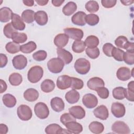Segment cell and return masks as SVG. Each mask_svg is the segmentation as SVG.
Returning a JSON list of instances; mask_svg holds the SVG:
<instances>
[{
  "mask_svg": "<svg viewBox=\"0 0 134 134\" xmlns=\"http://www.w3.org/2000/svg\"><path fill=\"white\" fill-rule=\"evenodd\" d=\"M43 74V70L42 67L39 65H35L32 66L28 71L27 78L30 82L36 83L41 80Z\"/></svg>",
  "mask_w": 134,
  "mask_h": 134,
  "instance_id": "1",
  "label": "cell"
},
{
  "mask_svg": "<svg viewBox=\"0 0 134 134\" xmlns=\"http://www.w3.org/2000/svg\"><path fill=\"white\" fill-rule=\"evenodd\" d=\"M74 67L75 71L78 73L84 75L89 72L91 69V64L88 60L85 58H81L75 61Z\"/></svg>",
  "mask_w": 134,
  "mask_h": 134,
  "instance_id": "2",
  "label": "cell"
},
{
  "mask_svg": "<svg viewBox=\"0 0 134 134\" xmlns=\"http://www.w3.org/2000/svg\"><path fill=\"white\" fill-rule=\"evenodd\" d=\"M64 63L59 58H54L49 60L47 63L48 70L53 73H60L63 68Z\"/></svg>",
  "mask_w": 134,
  "mask_h": 134,
  "instance_id": "3",
  "label": "cell"
},
{
  "mask_svg": "<svg viewBox=\"0 0 134 134\" xmlns=\"http://www.w3.org/2000/svg\"><path fill=\"white\" fill-rule=\"evenodd\" d=\"M36 115L40 119L47 118L49 115V110L47 105L43 102L37 103L34 107Z\"/></svg>",
  "mask_w": 134,
  "mask_h": 134,
  "instance_id": "4",
  "label": "cell"
},
{
  "mask_svg": "<svg viewBox=\"0 0 134 134\" xmlns=\"http://www.w3.org/2000/svg\"><path fill=\"white\" fill-rule=\"evenodd\" d=\"M115 44L118 48L126 49L127 51H134L133 43L128 41L125 36H118L115 40Z\"/></svg>",
  "mask_w": 134,
  "mask_h": 134,
  "instance_id": "5",
  "label": "cell"
},
{
  "mask_svg": "<svg viewBox=\"0 0 134 134\" xmlns=\"http://www.w3.org/2000/svg\"><path fill=\"white\" fill-rule=\"evenodd\" d=\"M17 115L20 120L27 121L32 117V110L28 106L21 105L17 108Z\"/></svg>",
  "mask_w": 134,
  "mask_h": 134,
  "instance_id": "6",
  "label": "cell"
},
{
  "mask_svg": "<svg viewBox=\"0 0 134 134\" xmlns=\"http://www.w3.org/2000/svg\"><path fill=\"white\" fill-rule=\"evenodd\" d=\"M64 31L69 38L74 40H81L84 36L83 31L79 28L68 27L64 29Z\"/></svg>",
  "mask_w": 134,
  "mask_h": 134,
  "instance_id": "7",
  "label": "cell"
},
{
  "mask_svg": "<svg viewBox=\"0 0 134 134\" xmlns=\"http://www.w3.org/2000/svg\"><path fill=\"white\" fill-rule=\"evenodd\" d=\"M111 130L115 133L120 134H128L130 132L128 126L122 121H115L112 125Z\"/></svg>",
  "mask_w": 134,
  "mask_h": 134,
  "instance_id": "8",
  "label": "cell"
},
{
  "mask_svg": "<svg viewBox=\"0 0 134 134\" xmlns=\"http://www.w3.org/2000/svg\"><path fill=\"white\" fill-rule=\"evenodd\" d=\"M83 105L87 108L91 109L95 107L98 104V99L96 96L91 93L84 95L82 98Z\"/></svg>",
  "mask_w": 134,
  "mask_h": 134,
  "instance_id": "9",
  "label": "cell"
},
{
  "mask_svg": "<svg viewBox=\"0 0 134 134\" xmlns=\"http://www.w3.org/2000/svg\"><path fill=\"white\" fill-rule=\"evenodd\" d=\"M72 78L67 75H63L59 76L57 80V86L60 90H64L71 87Z\"/></svg>",
  "mask_w": 134,
  "mask_h": 134,
  "instance_id": "10",
  "label": "cell"
},
{
  "mask_svg": "<svg viewBox=\"0 0 134 134\" xmlns=\"http://www.w3.org/2000/svg\"><path fill=\"white\" fill-rule=\"evenodd\" d=\"M111 111L116 118H121L125 116L126 109L125 106L119 102L113 103L111 106Z\"/></svg>",
  "mask_w": 134,
  "mask_h": 134,
  "instance_id": "11",
  "label": "cell"
},
{
  "mask_svg": "<svg viewBox=\"0 0 134 134\" xmlns=\"http://www.w3.org/2000/svg\"><path fill=\"white\" fill-rule=\"evenodd\" d=\"M12 63L15 69L19 70H23L27 65V59L23 55H17L13 58Z\"/></svg>",
  "mask_w": 134,
  "mask_h": 134,
  "instance_id": "12",
  "label": "cell"
},
{
  "mask_svg": "<svg viewBox=\"0 0 134 134\" xmlns=\"http://www.w3.org/2000/svg\"><path fill=\"white\" fill-rule=\"evenodd\" d=\"M57 53L58 57L60 58L65 64H70L73 60L72 54L68 51L63 48L57 49Z\"/></svg>",
  "mask_w": 134,
  "mask_h": 134,
  "instance_id": "13",
  "label": "cell"
},
{
  "mask_svg": "<svg viewBox=\"0 0 134 134\" xmlns=\"http://www.w3.org/2000/svg\"><path fill=\"white\" fill-rule=\"evenodd\" d=\"M94 116L101 120H106L109 116V113L107 108L103 105L98 106L93 111Z\"/></svg>",
  "mask_w": 134,
  "mask_h": 134,
  "instance_id": "14",
  "label": "cell"
},
{
  "mask_svg": "<svg viewBox=\"0 0 134 134\" xmlns=\"http://www.w3.org/2000/svg\"><path fill=\"white\" fill-rule=\"evenodd\" d=\"M104 81L99 77H92L87 82V87L90 90L93 91H96L99 87L104 86Z\"/></svg>",
  "mask_w": 134,
  "mask_h": 134,
  "instance_id": "15",
  "label": "cell"
},
{
  "mask_svg": "<svg viewBox=\"0 0 134 134\" xmlns=\"http://www.w3.org/2000/svg\"><path fill=\"white\" fill-rule=\"evenodd\" d=\"M86 14L82 11H79L73 15L71 18L72 23L75 25L83 26L86 24L85 17Z\"/></svg>",
  "mask_w": 134,
  "mask_h": 134,
  "instance_id": "16",
  "label": "cell"
},
{
  "mask_svg": "<svg viewBox=\"0 0 134 134\" xmlns=\"http://www.w3.org/2000/svg\"><path fill=\"white\" fill-rule=\"evenodd\" d=\"M69 111L75 118L82 119L85 116V110L81 106H74L69 109Z\"/></svg>",
  "mask_w": 134,
  "mask_h": 134,
  "instance_id": "17",
  "label": "cell"
},
{
  "mask_svg": "<svg viewBox=\"0 0 134 134\" xmlns=\"http://www.w3.org/2000/svg\"><path fill=\"white\" fill-rule=\"evenodd\" d=\"M11 20V23L15 29L18 30H24L25 29L26 25L23 19L19 15L13 13Z\"/></svg>",
  "mask_w": 134,
  "mask_h": 134,
  "instance_id": "18",
  "label": "cell"
},
{
  "mask_svg": "<svg viewBox=\"0 0 134 134\" xmlns=\"http://www.w3.org/2000/svg\"><path fill=\"white\" fill-rule=\"evenodd\" d=\"M50 105L52 109L56 112H61L64 109L65 104L60 97H55L51 99L50 102Z\"/></svg>",
  "mask_w": 134,
  "mask_h": 134,
  "instance_id": "19",
  "label": "cell"
},
{
  "mask_svg": "<svg viewBox=\"0 0 134 134\" xmlns=\"http://www.w3.org/2000/svg\"><path fill=\"white\" fill-rule=\"evenodd\" d=\"M131 71L127 67L119 68L116 72L117 77L120 81H126L128 80L131 77Z\"/></svg>",
  "mask_w": 134,
  "mask_h": 134,
  "instance_id": "20",
  "label": "cell"
},
{
  "mask_svg": "<svg viewBox=\"0 0 134 134\" xmlns=\"http://www.w3.org/2000/svg\"><path fill=\"white\" fill-rule=\"evenodd\" d=\"M69 37L65 34H59L54 39V44L59 48H63L68 43Z\"/></svg>",
  "mask_w": 134,
  "mask_h": 134,
  "instance_id": "21",
  "label": "cell"
},
{
  "mask_svg": "<svg viewBox=\"0 0 134 134\" xmlns=\"http://www.w3.org/2000/svg\"><path fill=\"white\" fill-rule=\"evenodd\" d=\"M65 126L71 133L77 134L81 133L83 131V127L82 125L77 122L76 121H72L67 122Z\"/></svg>",
  "mask_w": 134,
  "mask_h": 134,
  "instance_id": "22",
  "label": "cell"
},
{
  "mask_svg": "<svg viewBox=\"0 0 134 134\" xmlns=\"http://www.w3.org/2000/svg\"><path fill=\"white\" fill-rule=\"evenodd\" d=\"M24 97L28 102L36 101L39 97V92L36 89L29 88L24 93Z\"/></svg>",
  "mask_w": 134,
  "mask_h": 134,
  "instance_id": "23",
  "label": "cell"
},
{
  "mask_svg": "<svg viewBox=\"0 0 134 134\" xmlns=\"http://www.w3.org/2000/svg\"><path fill=\"white\" fill-rule=\"evenodd\" d=\"M35 20L39 25L44 26L47 24L48 20L47 14L43 10H38L35 13Z\"/></svg>",
  "mask_w": 134,
  "mask_h": 134,
  "instance_id": "24",
  "label": "cell"
},
{
  "mask_svg": "<svg viewBox=\"0 0 134 134\" xmlns=\"http://www.w3.org/2000/svg\"><path fill=\"white\" fill-rule=\"evenodd\" d=\"M80 96L79 93L76 91V90L73 89L68 91L65 95V98L66 100L70 104H73L77 103Z\"/></svg>",
  "mask_w": 134,
  "mask_h": 134,
  "instance_id": "25",
  "label": "cell"
},
{
  "mask_svg": "<svg viewBox=\"0 0 134 134\" xmlns=\"http://www.w3.org/2000/svg\"><path fill=\"white\" fill-rule=\"evenodd\" d=\"M13 13L8 7H4L0 9V21L2 23H6L12 19Z\"/></svg>",
  "mask_w": 134,
  "mask_h": 134,
  "instance_id": "26",
  "label": "cell"
},
{
  "mask_svg": "<svg viewBox=\"0 0 134 134\" xmlns=\"http://www.w3.org/2000/svg\"><path fill=\"white\" fill-rule=\"evenodd\" d=\"M3 103L5 106L8 108L14 107L16 104V99L14 96L10 94H5L2 97Z\"/></svg>",
  "mask_w": 134,
  "mask_h": 134,
  "instance_id": "27",
  "label": "cell"
},
{
  "mask_svg": "<svg viewBox=\"0 0 134 134\" xmlns=\"http://www.w3.org/2000/svg\"><path fill=\"white\" fill-rule=\"evenodd\" d=\"M41 90L44 93H50L53 91L55 88L54 82L50 79H46L42 82L40 85Z\"/></svg>",
  "mask_w": 134,
  "mask_h": 134,
  "instance_id": "28",
  "label": "cell"
},
{
  "mask_svg": "<svg viewBox=\"0 0 134 134\" xmlns=\"http://www.w3.org/2000/svg\"><path fill=\"white\" fill-rule=\"evenodd\" d=\"M90 130L94 133H102L104 130V126L103 124L100 122L94 121L91 122L88 126Z\"/></svg>",
  "mask_w": 134,
  "mask_h": 134,
  "instance_id": "29",
  "label": "cell"
},
{
  "mask_svg": "<svg viewBox=\"0 0 134 134\" xmlns=\"http://www.w3.org/2000/svg\"><path fill=\"white\" fill-rule=\"evenodd\" d=\"M35 12L31 9L24 10L21 14V18L23 21L27 24H31L35 20Z\"/></svg>",
  "mask_w": 134,
  "mask_h": 134,
  "instance_id": "30",
  "label": "cell"
},
{
  "mask_svg": "<svg viewBox=\"0 0 134 134\" xmlns=\"http://www.w3.org/2000/svg\"><path fill=\"white\" fill-rule=\"evenodd\" d=\"M63 128L57 124H51L45 128V132L47 134L62 133Z\"/></svg>",
  "mask_w": 134,
  "mask_h": 134,
  "instance_id": "31",
  "label": "cell"
},
{
  "mask_svg": "<svg viewBox=\"0 0 134 134\" xmlns=\"http://www.w3.org/2000/svg\"><path fill=\"white\" fill-rule=\"evenodd\" d=\"M126 88L119 86L114 88L113 90V96L114 98L118 100H121L126 97Z\"/></svg>",
  "mask_w": 134,
  "mask_h": 134,
  "instance_id": "32",
  "label": "cell"
},
{
  "mask_svg": "<svg viewBox=\"0 0 134 134\" xmlns=\"http://www.w3.org/2000/svg\"><path fill=\"white\" fill-rule=\"evenodd\" d=\"M77 9V5L74 2H68L62 8L63 13L66 16H70Z\"/></svg>",
  "mask_w": 134,
  "mask_h": 134,
  "instance_id": "33",
  "label": "cell"
},
{
  "mask_svg": "<svg viewBox=\"0 0 134 134\" xmlns=\"http://www.w3.org/2000/svg\"><path fill=\"white\" fill-rule=\"evenodd\" d=\"M85 46L87 48H93L97 47L99 44V39L98 38L94 35H90L86 38L84 41Z\"/></svg>",
  "mask_w": 134,
  "mask_h": 134,
  "instance_id": "34",
  "label": "cell"
},
{
  "mask_svg": "<svg viewBox=\"0 0 134 134\" xmlns=\"http://www.w3.org/2000/svg\"><path fill=\"white\" fill-rule=\"evenodd\" d=\"M85 44L84 41L75 40L72 46V49L73 52L80 53L83 52L85 49Z\"/></svg>",
  "mask_w": 134,
  "mask_h": 134,
  "instance_id": "35",
  "label": "cell"
},
{
  "mask_svg": "<svg viewBox=\"0 0 134 134\" xmlns=\"http://www.w3.org/2000/svg\"><path fill=\"white\" fill-rule=\"evenodd\" d=\"M37 48L36 43L32 41H30L27 43L23 44L20 46V51L24 53H30L35 50Z\"/></svg>",
  "mask_w": 134,
  "mask_h": 134,
  "instance_id": "36",
  "label": "cell"
},
{
  "mask_svg": "<svg viewBox=\"0 0 134 134\" xmlns=\"http://www.w3.org/2000/svg\"><path fill=\"white\" fill-rule=\"evenodd\" d=\"M23 81V77L18 73H13L9 76V82L12 85L18 86Z\"/></svg>",
  "mask_w": 134,
  "mask_h": 134,
  "instance_id": "37",
  "label": "cell"
},
{
  "mask_svg": "<svg viewBox=\"0 0 134 134\" xmlns=\"http://www.w3.org/2000/svg\"><path fill=\"white\" fill-rule=\"evenodd\" d=\"M20 46L18 43L14 42H9L6 44L5 49L8 53L14 54L20 51Z\"/></svg>",
  "mask_w": 134,
  "mask_h": 134,
  "instance_id": "38",
  "label": "cell"
},
{
  "mask_svg": "<svg viewBox=\"0 0 134 134\" xmlns=\"http://www.w3.org/2000/svg\"><path fill=\"white\" fill-rule=\"evenodd\" d=\"M12 39L13 42L18 44L24 43L27 40V36L25 33H20L16 31L13 34Z\"/></svg>",
  "mask_w": 134,
  "mask_h": 134,
  "instance_id": "39",
  "label": "cell"
},
{
  "mask_svg": "<svg viewBox=\"0 0 134 134\" xmlns=\"http://www.w3.org/2000/svg\"><path fill=\"white\" fill-rule=\"evenodd\" d=\"M85 7L87 11L93 14V13L96 12L98 10L99 5L95 1H89L85 4Z\"/></svg>",
  "mask_w": 134,
  "mask_h": 134,
  "instance_id": "40",
  "label": "cell"
},
{
  "mask_svg": "<svg viewBox=\"0 0 134 134\" xmlns=\"http://www.w3.org/2000/svg\"><path fill=\"white\" fill-rule=\"evenodd\" d=\"M99 20V18L98 15L94 14H90L86 15L85 17V21L90 26L96 25Z\"/></svg>",
  "mask_w": 134,
  "mask_h": 134,
  "instance_id": "41",
  "label": "cell"
},
{
  "mask_svg": "<svg viewBox=\"0 0 134 134\" xmlns=\"http://www.w3.org/2000/svg\"><path fill=\"white\" fill-rule=\"evenodd\" d=\"M17 31V30L14 28L11 23L7 24L4 27L3 32L4 35L9 39H12L13 34Z\"/></svg>",
  "mask_w": 134,
  "mask_h": 134,
  "instance_id": "42",
  "label": "cell"
},
{
  "mask_svg": "<svg viewBox=\"0 0 134 134\" xmlns=\"http://www.w3.org/2000/svg\"><path fill=\"white\" fill-rule=\"evenodd\" d=\"M124 53L125 52L124 50L114 47L111 52V57H113L116 61H122L124 60Z\"/></svg>",
  "mask_w": 134,
  "mask_h": 134,
  "instance_id": "43",
  "label": "cell"
},
{
  "mask_svg": "<svg viewBox=\"0 0 134 134\" xmlns=\"http://www.w3.org/2000/svg\"><path fill=\"white\" fill-rule=\"evenodd\" d=\"M85 52L87 55L92 59H95L99 55V50L97 47L91 48H87L85 50Z\"/></svg>",
  "mask_w": 134,
  "mask_h": 134,
  "instance_id": "44",
  "label": "cell"
},
{
  "mask_svg": "<svg viewBox=\"0 0 134 134\" xmlns=\"http://www.w3.org/2000/svg\"><path fill=\"white\" fill-rule=\"evenodd\" d=\"M123 61L128 65L134 64V51H127L125 52Z\"/></svg>",
  "mask_w": 134,
  "mask_h": 134,
  "instance_id": "45",
  "label": "cell"
},
{
  "mask_svg": "<svg viewBox=\"0 0 134 134\" xmlns=\"http://www.w3.org/2000/svg\"><path fill=\"white\" fill-rule=\"evenodd\" d=\"M47 57V53L44 50H39L35 52L32 54V58L37 61H42L44 60Z\"/></svg>",
  "mask_w": 134,
  "mask_h": 134,
  "instance_id": "46",
  "label": "cell"
},
{
  "mask_svg": "<svg viewBox=\"0 0 134 134\" xmlns=\"http://www.w3.org/2000/svg\"><path fill=\"white\" fill-rule=\"evenodd\" d=\"M72 78V84L71 88L74 90H81L83 87L84 83L83 81L77 77H71Z\"/></svg>",
  "mask_w": 134,
  "mask_h": 134,
  "instance_id": "47",
  "label": "cell"
},
{
  "mask_svg": "<svg viewBox=\"0 0 134 134\" xmlns=\"http://www.w3.org/2000/svg\"><path fill=\"white\" fill-rule=\"evenodd\" d=\"M72 121H76V118H75L70 113H65L62 114L60 117V121L64 126L67 122H69Z\"/></svg>",
  "mask_w": 134,
  "mask_h": 134,
  "instance_id": "48",
  "label": "cell"
},
{
  "mask_svg": "<svg viewBox=\"0 0 134 134\" xmlns=\"http://www.w3.org/2000/svg\"><path fill=\"white\" fill-rule=\"evenodd\" d=\"M96 91L97 92L98 95L102 99H106L109 96V91L106 87L104 86L99 87L96 90Z\"/></svg>",
  "mask_w": 134,
  "mask_h": 134,
  "instance_id": "49",
  "label": "cell"
},
{
  "mask_svg": "<svg viewBox=\"0 0 134 134\" xmlns=\"http://www.w3.org/2000/svg\"><path fill=\"white\" fill-rule=\"evenodd\" d=\"M115 47L110 43H106L103 46V51L107 57H111V52Z\"/></svg>",
  "mask_w": 134,
  "mask_h": 134,
  "instance_id": "50",
  "label": "cell"
},
{
  "mask_svg": "<svg viewBox=\"0 0 134 134\" xmlns=\"http://www.w3.org/2000/svg\"><path fill=\"white\" fill-rule=\"evenodd\" d=\"M116 0H102L101 3L103 7L107 8L113 7L116 4Z\"/></svg>",
  "mask_w": 134,
  "mask_h": 134,
  "instance_id": "51",
  "label": "cell"
},
{
  "mask_svg": "<svg viewBox=\"0 0 134 134\" xmlns=\"http://www.w3.org/2000/svg\"><path fill=\"white\" fill-rule=\"evenodd\" d=\"M127 100L130 102H133L134 101V91L130 90L129 89L126 90V97Z\"/></svg>",
  "mask_w": 134,
  "mask_h": 134,
  "instance_id": "52",
  "label": "cell"
},
{
  "mask_svg": "<svg viewBox=\"0 0 134 134\" xmlns=\"http://www.w3.org/2000/svg\"><path fill=\"white\" fill-rule=\"evenodd\" d=\"M0 58H1V68H4L5 67L8 62V59L7 56L1 53L0 54Z\"/></svg>",
  "mask_w": 134,
  "mask_h": 134,
  "instance_id": "53",
  "label": "cell"
},
{
  "mask_svg": "<svg viewBox=\"0 0 134 134\" xmlns=\"http://www.w3.org/2000/svg\"><path fill=\"white\" fill-rule=\"evenodd\" d=\"M0 85H1V90H0V93H3L7 90V84L3 80H0Z\"/></svg>",
  "mask_w": 134,
  "mask_h": 134,
  "instance_id": "54",
  "label": "cell"
},
{
  "mask_svg": "<svg viewBox=\"0 0 134 134\" xmlns=\"http://www.w3.org/2000/svg\"><path fill=\"white\" fill-rule=\"evenodd\" d=\"M7 126L4 124H0V133L1 134H6L8 132Z\"/></svg>",
  "mask_w": 134,
  "mask_h": 134,
  "instance_id": "55",
  "label": "cell"
},
{
  "mask_svg": "<svg viewBox=\"0 0 134 134\" xmlns=\"http://www.w3.org/2000/svg\"><path fill=\"white\" fill-rule=\"evenodd\" d=\"M64 0H52L51 1L52 4L55 7H60L64 3Z\"/></svg>",
  "mask_w": 134,
  "mask_h": 134,
  "instance_id": "56",
  "label": "cell"
},
{
  "mask_svg": "<svg viewBox=\"0 0 134 134\" xmlns=\"http://www.w3.org/2000/svg\"><path fill=\"white\" fill-rule=\"evenodd\" d=\"M23 3L27 6H32L34 5V1H30V0H25V1H23Z\"/></svg>",
  "mask_w": 134,
  "mask_h": 134,
  "instance_id": "57",
  "label": "cell"
},
{
  "mask_svg": "<svg viewBox=\"0 0 134 134\" xmlns=\"http://www.w3.org/2000/svg\"><path fill=\"white\" fill-rule=\"evenodd\" d=\"M48 1H46V0H36V2L40 6H44L47 4L48 3Z\"/></svg>",
  "mask_w": 134,
  "mask_h": 134,
  "instance_id": "58",
  "label": "cell"
},
{
  "mask_svg": "<svg viewBox=\"0 0 134 134\" xmlns=\"http://www.w3.org/2000/svg\"><path fill=\"white\" fill-rule=\"evenodd\" d=\"M120 2L124 5H126V6H128V5H130L131 4H132L133 3V1H130V0H121Z\"/></svg>",
  "mask_w": 134,
  "mask_h": 134,
  "instance_id": "59",
  "label": "cell"
},
{
  "mask_svg": "<svg viewBox=\"0 0 134 134\" xmlns=\"http://www.w3.org/2000/svg\"><path fill=\"white\" fill-rule=\"evenodd\" d=\"M134 82L133 81L130 82L128 84V89L132 91H134Z\"/></svg>",
  "mask_w": 134,
  "mask_h": 134,
  "instance_id": "60",
  "label": "cell"
}]
</instances>
